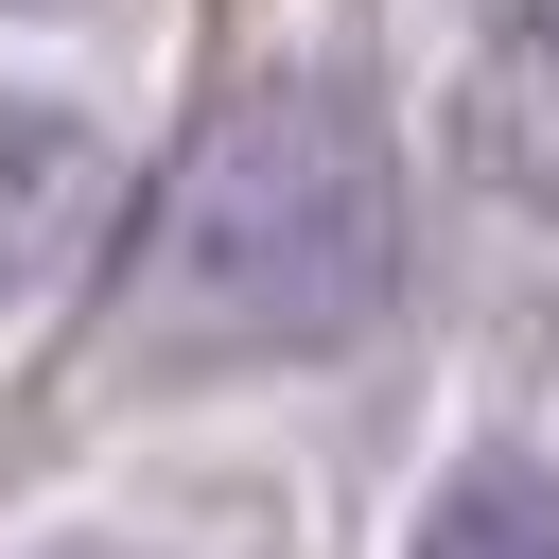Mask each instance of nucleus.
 <instances>
[{
    "label": "nucleus",
    "instance_id": "f257e3e1",
    "mask_svg": "<svg viewBox=\"0 0 559 559\" xmlns=\"http://www.w3.org/2000/svg\"><path fill=\"white\" fill-rule=\"evenodd\" d=\"M384 297H402V140L332 70L210 105L140 245V332L192 367H297V349L384 332Z\"/></svg>",
    "mask_w": 559,
    "mask_h": 559
},
{
    "label": "nucleus",
    "instance_id": "f03ea898",
    "mask_svg": "<svg viewBox=\"0 0 559 559\" xmlns=\"http://www.w3.org/2000/svg\"><path fill=\"white\" fill-rule=\"evenodd\" d=\"M87 227H105V122L52 87H0V314L52 297Z\"/></svg>",
    "mask_w": 559,
    "mask_h": 559
},
{
    "label": "nucleus",
    "instance_id": "7ed1b4c3",
    "mask_svg": "<svg viewBox=\"0 0 559 559\" xmlns=\"http://www.w3.org/2000/svg\"><path fill=\"white\" fill-rule=\"evenodd\" d=\"M402 559H559V472L524 437H454L437 489L402 507Z\"/></svg>",
    "mask_w": 559,
    "mask_h": 559
},
{
    "label": "nucleus",
    "instance_id": "20e7f679",
    "mask_svg": "<svg viewBox=\"0 0 559 559\" xmlns=\"http://www.w3.org/2000/svg\"><path fill=\"white\" fill-rule=\"evenodd\" d=\"M454 157L507 210H559V17H507V52L454 87Z\"/></svg>",
    "mask_w": 559,
    "mask_h": 559
},
{
    "label": "nucleus",
    "instance_id": "39448f33",
    "mask_svg": "<svg viewBox=\"0 0 559 559\" xmlns=\"http://www.w3.org/2000/svg\"><path fill=\"white\" fill-rule=\"evenodd\" d=\"M35 559H157V542H35Z\"/></svg>",
    "mask_w": 559,
    "mask_h": 559
},
{
    "label": "nucleus",
    "instance_id": "423d86ee",
    "mask_svg": "<svg viewBox=\"0 0 559 559\" xmlns=\"http://www.w3.org/2000/svg\"><path fill=\"white\" fill-rule=\"evenodd\" d=\"M472 17H559V0H472Z\"/></svg>",
    "mask_w": 559,
    "mask_h": 559
}]
</instances>
